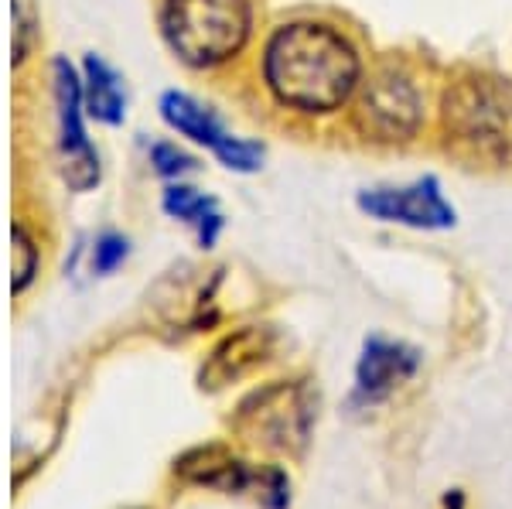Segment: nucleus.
<instances>
[{
    "label": "nucleus",
    "instance_id": "f8f14e48",
    "mask_svg": "<svg viewBox=\"0 0 512 509\" xmlns=\"http://www.w3.org/2000/svg\"><path fill=\"white\" fill-rule=\"evenodd\" d=\"M82 103H86V113L96 117L99 123H120L123 120V89L117 72L110 69L103 59L96 55H86V82H82Z\"/></svg>",
    "mask_w": 512,
    "mask_h": 509
},
{
    "label": "nucleus",
    "instance_id": "0eeeda50",
    "mask_svg": "<svg viewBox=\"0 0 512 509\" xmlns=\"http://www.w3.org/2000/svg\"><path fill=\"white\" fill-rule=\"evenodd\" d=\"M55 103H59V151L65 182L79 192L99 182V158L82 130V82L69 62H55Z\"/></svg>",
    "mask_w": 512,
    "mask_h": 509
},
{
    "label": "nucleus",
    "instance_id": "ddd939ff",
    "mask_svg": "<svg viewBox=\"0 0 512 509\" xmlns=\"http://www.w3.org/2000/svg\"><path fill=\"white\" fill-rule=\"evenodd\" d=\"M164 212L181 219V223H192L198 229V240H202V246L216 243L222 216H219L216 202H212L209 195L198 192V188L171 185L168 192H164Z\"/></svg>",
    "mask_w": 512,
    "mask_h": 509
},
{
    "label": "nucleus",
    "instance_id": "1a4fd4ad",
    "mask_svg": "<svg viewBox=\"0 0 512 509\" xmlns=\"http://www.w3.org/2000/svg\"><path fill=\"white\" fill-rule=\"evenodd\" d=\"M417 349L390 339H369L362 346L359 366H355V400L359 404H379L417 373Z\"/></svg>",
    "mask_w": 512,
    "mask_h": 509
},
{
    "label": "nucleus",
    "instance_id": "9d476101",
    "mask_svg": "<svg viewBox=\"0 0 512 509\" xmlns=\"http://www.w3.org/2000/svg\"><path fill=\"white\" fill-rule=\"evenodd\" d=\"M161 117L168 120V127H175L181 137L212 147V151H219L229 137L226 130H222V123L212 117L202 103H195L192 96H185V93H164L161 96Z\"/></svg>",
    "mask_w": 512,
    "mask_h": 509
},
{
    "label": "nucleus",
    "instance_id": "4468645a",
    "mask_svg": "<svg viewBox=\"0 0 512 509\" xmlns=\"http://www.w3.org/2000/svg\"><path fill=\"white\" fill-rule=\"evenodd\" d=\"M216 158L226 164V168L236 171H256L263 161V147H256L250 141H236V137H226V144L216 151Z\"/></svg>",
    "mask_w": 512,
    "mask_h": 509
},
{
    "label": "nucleus",
    "instance_id": "9b49d317",
    "mask_svg": "<svg viewBox=\"0 0 512 509\" xmlns=\"http://www.w3.org/2000/svg\"><path fill=\"white\" fill-rule=\"evenodd\" d=\"M267 349H270L267 332L246 328V332H239L236 339H229L226 346L216 349L212 363L202 369V383L209 380V387H222V383L236 380V376H243L246 369H253L260 363V359L267 356Z\"/></svg>",
    "mask_w": 512,
    "mask_h": 509
},
{
    "label": "nucleus",
    "instance_id": "20e7f679",
    "mask_svg": "<svg viewBox=\"0 0 512 509\" xmlns=\"http://www.w3.org/2000/svg\"><path fill=\"white\" fill-rule=\"evenodd\" d=\"M352 123L366 141L376 144H403L417 137L424 123V96L414 79L400 69H379L355 89Z\"/></svg>",
    "mask_w": 512,
    "mask_h": 509
},
{
    "label": "nucleus",
    "instance_id": "7ed1b4c3",
    "mask_svg": "<svg viewBox=\"0 0 512 509\" xmlns=\"http://www.w3.org/2000/svg\"><path fill=\"white\" fill-rule=\"evenodd\" d=\"M250 24V0H164L161 11L171 52L195 69H212L239 55Z\"/></svg>",
    "mask_w": 512,
    "mask_h": 509
},
{
    "label": "nucleus",
    "instance_id": "f03ea898",
    "mask_svg": "<svg viewBox=\"0 0 512 509\" xmlns=\"http://www.w3.org/2000/svg\"><path fill=\"white\" fill-rule=\"evenodd\" d=\"M444 134L475 164L512 161V89L489 76H461L441 103Z\"/></svg>",
    "mask_w": 512,
    "mask_h": 509
},
{
    "label": "nucleus",
    "instance_id": "6e6552de",
    "mask_svg": "<svg viewBox=\"0 0 512 509\" xmlns=\"http://www.w3.org/2000/svg\"><path fill=\"white\" fill-rule=\"evenodd\" d=\"M359 209L383 223H400L414 229H448L454 226V209L444 202L434 178H420L400 188H373L359 195Z\"/></svg>",
    "mask_w": 512,
    "mask_h": 509
},
{
    "label": "nucleus",
    "instance_id": "dca6fc26",
    "mask_svg": "<svg viewBox=\"0 0 512 509\" xmlns=\"http://www.w3.org/2000/svg\"><path fill=\"white\" fill-rule=\"evenodd\" d=\"M123 260H127V240H120V236H113V233L99 236L96 253H93L96 274H110V270H117Z\"/></svg>",
    "mask_w": 512,
    "mask_h": 509
},
{
    "label": "nucleus",
    "instance_id": "39448f33",
    "mask_svg": "<svg viewBox=\"0 0 512 509\" xmlns=\"http://www.w3.org/2000/svg\"><path fill=\"white\" fill-rule=\"evenodd\" d=\"M315 393L308 383H274L239 407V431L270 451H304L315 424Z\"/></svg>",
    "mask_w": 512,
    "mask_h": 509
},
{
    "label": "nucleus",
    "instance_id": "f257e3e1",
    "mask_svg": "<svg viewBox=\"0 0 512 509\" xmlns=\"http://www.w3.org/2000/svg\"><path fill=\"white\" fill-rule=\"evenodd\" d=\"M263 79L287 110L335 113L359 89L362 59L352 41L332 24L291 21L267 41Z\"/></svg>",
    "mask_w": 512,
    "mask_h": 509
},
{
    "label": "nucleus",
    "instance_id": "423d86ee",
    "mask_svg": "<svg viewBox=\"0 0 512 509\" xmlns=\"http://www.w3.org/2000/svg\"><path fill=\"white\" fill-rule=\"evenodd\" d=\"M178 472L195 486L219 492H253L267 509H284L291 503V482L280 469H253L222 448H202L181 458Z\"/></svg>",
    "mask_w": 512,
    "mask_h": 509
},
{
    "label": "nucleus",
    "instance_id": "2eb2a0df",
    "mask_svg": "<svg viewBox=\"0 0 512 509\" xmlns=\"http://www.w3.org/2000/svg\"><path fill=\"white\" fill-rule=\"evenodd\" d=\"M151 164L161 171L164 178H178V175H188V171L195 168V161L188 158L181 147L175 144H154V151H151Z\"/></svg>",
    "mask_w": 512,
    "mask_h": 509
},
{
    "label": "nucleus",
    "instance_id": "f3484780",
    "mask_svg": "<svg viewBox=\"0 0 512 509\" xmlns=\"http://www.w3.org/2000/svg\"><path fill=\"white\" fill-rule=\"evenodd\" d=\"M35 274V243L24 236V229H14V291H24Z\"/></svg>",
    "mask_w": 512,
    "mask_h": 509
}]
</instances>
